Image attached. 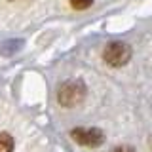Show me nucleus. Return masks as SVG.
Listing matches in <instances>:
<instances>
[{"label": "nucleus", "mask_w": 152, "mask_h": 152, "mask_svg": "<svg viewBox=\"0 0 152 152\" xmlns=\"http://www.w3.org/2000/svg\"><path fill=\"white\" fill-rule=\"evenodd\" d=\"M84 97H86V84L76 78L63 82L57 89V101L65 108H72L76 104H80L84 101Z\"/></svg>", "instance_id": "obj_1"}, {"label": "nucleus", "mask_w": 152, "mask_h": 152, "mask_svg": "<svg viewBox=\"0 0 152 152\" xmlns=\"http://www.w3.org/2000/svg\"><path fill=\"white\" fill-rule=\"evenodd\" d=\"M103 59H104V63L110 65V66H124L131 59V46L122 42V40L108 42L104 51H103Z\"/></svg>", "instance_id": "obj_2"}, {"label": "nucleus", "mask_w": 152, "mask_h": 152, "mask_svg": "<svg viewBox=\"0 0 152 152\" xmlns=\"http://www.w3.org/2000/svg\"><path fill=\"white\" fill-rule=\"evenodd\" d=\"M70 137L82 146H101L104 142V133L97 127H74L70 131Z\"/></svg>", "instance_id": "obj_3"}, {"label": "nucleus", "mask_w": 152, "mask_h": 152, "mask_svg": "<svg viewBox=\"0 0 152 152\" xmlns=\"http://www.w3.org/2000/svg\"><path fill=\"white\" fill-rule=\"evenodd\" d=\"M0 152H13V137L10 133H0Z\"/></svg>", "instance_id": "obj_4"}, {"label": "nucleus", "mask_w": 152, "mask_h": 152, "mask_svg": "<svg viewBox=\"0 0 152 152\" xmlns=\"http://www.w3.org/2000/svg\"><path fill=\"white\" fill-rule=\"evenodd\" d=\"M69 2H70V6L74 10H88L95 0H69Z\"/></svg>", "instance_id": "obj_5"}, {"label": "nucleus", "mask_w": 152, "mask_h": 152, "mask_svg": "<svg viewBox=\"0 0 152 152\" xmlns=\"http://www.w3.org/2000/svg\"><path fill=\"white\" fill-rule=\"evenodd\" d=\"M112 152H133V148L131 146H116Z\"/></svg>", "instance_id": "obj_6"}, {"label": "nucleus", "mask_w": 152, "mask_h": 152, "mask_svg": "<svg viewBox=\"0 0 152 152\" xmlns=\"http://www.w3.org/2000/svg\"><path fill=\"white\" fill-rule=\"evenodd\" d=\"M10 2H15V0H10Z\"/></svg>", "instance_id": "obj_7"}, {"label": "nucleus", "mask_w": 152, "mask_h": 152, "mask_svg": "<svg viewBox=\"0 0 152 152\" xmlns=\"http://www.w3.org/2000/svg\"><path fill=\"white\" fill-rule=\"evenodd\" d=\"M150 145H152V139H150Z\"/></svg>", "instance_id": "obj_8"}]
</instances>
